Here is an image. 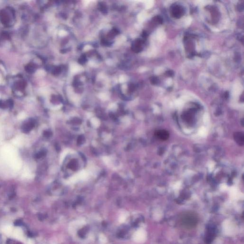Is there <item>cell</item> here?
<instances>
[{"label": "cell", "instance_id": "cell-1", "mask_svg": "<svg viewBox=\"0 0 244 244\" xmlns=\"http://www.w3.org/2000/svg\"><path fill=\"white\" fill-rule=\"evenodd\" d=\"M181 226L187 229L195 227L198 223V218L196 214L193 212H187L181 215L179 218Z\"/></svg>", "mask_w": 244, "mask_h": 244}, {"label": "cell", "instance_id": "cell-2", "mask_svg": "<svg viewBox=\"0 0 244 244\" xmlns=\"http://www.w3.org/2000/svg\"><path fill=\"white\" fill-rule=\"evenodd\" d=\"M171 15L173 17L180 18L184 14V10L182 6L174 5L171 8Z\"/></svg>", "mask_w": 244, "mask_h": 244}, {"label": "cell", "instance_id": "cell-3", "mask_svg": "<svg viewBox=\"0 0 244 244\" xmlns=\"http://www.w3.org/2000/svg\"><path fill=\"white\" fill-rule=\"evenodd\" d=\"M155 134L158 139L161 141H166L169 137V133L165 130H158L155 132Z\"/></svg>", "mask_w": 244, "mask_h": 244}, {"label": "cell", "instance_id": "cell-4", "mask_svg": "<svg viewBox=\"0 0 244 244\" xmlns=\"http://www.w3.org/2000/svg\"><path fill=\"white\" fill-rule=\"evenodd\" d=\"M235 142L239 146H243L244 144V135L242 132H236L234 134Z\"/></svg>", "mask_w": 244, "mask_h": 244}, {"label": "cell", "instance_id": "cell-5", "mask_svg": "<svg viewBox=\"0 0 244 244\" xmlns=\"http://www.w3.org/2000/svg\"><path fill=\"white\" fill-rule=\"evenodd\" d=\"M33 126V124L32 121H30L24 125L23 127V130L24 132H27L31 130Z\"/></svg>", "mask_w": 244, "mask_h": 244}, {"label": "cell", "instance_id": "cell-6", "mask_svg": "<svg viewBox=\"0 0 244 244\" xmlns=\"http://www.w3.org/2000/svg\"><path fill=\"white\" fill-rule=\"evenodd\" d=\"M150 81L152 85H157L159 83V79L156 77H152L151 78Z\"/></svg>", "mask_w": 244, "mask_h": 244}, {"label": "cell", "instance_id": "cell-7", "mask_svg": "<svg viewBox=\"0 0 244 244\" xmlns=\"http://www.w3.org/2000/svg\"><path fill=\"white\" fill-rule=\"evenodd\" d=\"M155 23H163V19L161 17L159 16H156L154 19Z\"/></svg>", "mask_w": 244, "mask_h": 244}, {"label": "cell", "instance_id": "cell-8", "mask_svg": "<svg viewBox=\"0 0 244 244\" xmlns=\"http://www.w3.org/2000/svg\"><path fill=\"white\" fill-rule=\"evenodd\" d=\"M166 75L167 76H168L169 77H171V76H174V73L172 71L169 70V71L166 72Z\"/></svg>", "mask_w": 244, "mask_h": 244}, {"label": "cell", "instance_id": "cell-9", "mask_svg": "<svg viewBox=\"0 0 244 244\" xmlns=\"http://www.w3.org/2000/svg\"><path fill=\"white\" fill-rule=\"evenodd\" d=\"M243 8H244V5L243 4H240L237 6V10L240 12H241L243 10Z\"/></svg>", "mask_w": 244, "mask_h": 244}, {"label": "cell", "instance_id": "cell-10", "mask_svg": "<svg viewBox=\"0 0 244 244\" xmlns=\"http://www.w3.org/2000/svg\"><path fill=\"white\" fill-rule=\"evenodd\" d=\"M0 81H1V79H0Z\"/></svg>", "mask_w": 244, "mask_h": 244}]
</instances>
